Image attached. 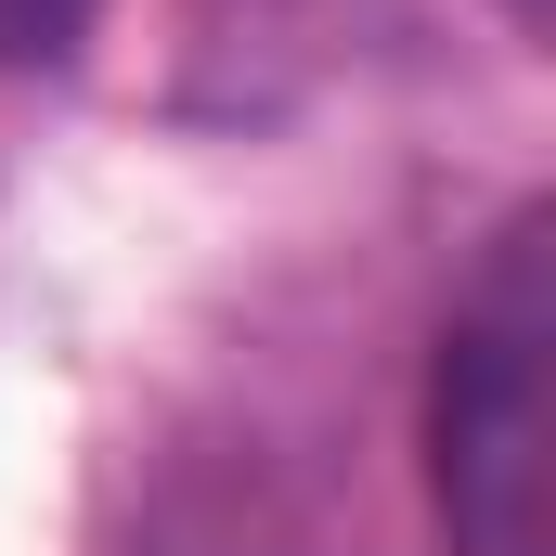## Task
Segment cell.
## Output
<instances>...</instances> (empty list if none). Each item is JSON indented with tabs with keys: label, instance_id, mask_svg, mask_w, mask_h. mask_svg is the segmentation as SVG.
<instances>
[{
	"label": "cell",
	"instance_id": "cell-1",
	"mask_svg": "<svg viewBox=\"0 0 556 556\" xmlns=\"http://www.w3.org/2000/svg\"><path fill=\"white\" fill-rule=\"evenodd\" d=\"M427 505L453 556H556V207H518L453 285L427 363Z\"/></svg>",
	"mask_w": 556,
	"mask_h": 556
},
{
	"label": "cell",
	"instance_id": "cell-2",
	"mask_svg": "<svg viewBox=\"0 0 556 556\" xmlns=\"http://www.w3.org/2000/svg\"><path fill=\"white\" fill-rule=\"evenodd\" d=\"M104 0H0V65H65Z\"/></svg>",
	"mask_w": 556,
	"mask_h": 556
},
{
	"label": "cell",
	"instance_id": "cell-3",
	"mask_svg": "<svg viewBox=\"0 0 556 556\" xmlns=\"http://www.w3.org/2000/svg\"><path fill=\"white\" fill-rule=\"evenodd\" d=\"M518 26H544V0H518Z\"/></svg>",
	"mask_w": 556,
	"mask_h": 556
}]
</instances>
